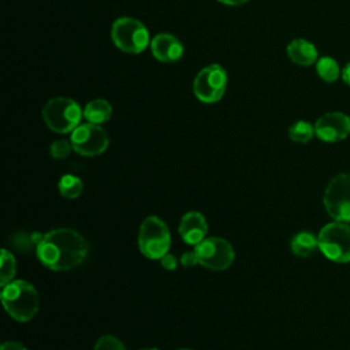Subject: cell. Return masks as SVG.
I'll list each match as a JSON object with an SVG mask.
<instances>
[{
	"label": "cell",
	"mask_w": 350,
	"mask_h": 350,
	"mask_svg": "<svg viewBox=\"0 0 350 350\" xmlns=\"http://www.w3.org/2000/svg\"><path fill=\"white\" fill-rule=\"evenodd\" d=\"M86 239L72 228L60 227L45 232L36 246L37 258L51 271L63 272L78 267L86 258Z\"/></svg>",
	"instance_id": "cell-1"
},
{
	"label": "cell",
	"mask_w": 350,
	"mask_h": 350,
	"mask_svg": "<svg viewBox=\"0 0 350 350\" xmlns=\"http://www.w3.org/2000/svg\"><path fill=\"white\" fill-rule=\"evenodd\" d=\"M1 302L8 316L19 323L30 321L40 308L36 287L25 279H14L3 286Z\"/></svg>",
	"instance_id": "cell-2"
},
{
	"label": "cell",
	"mask_w": 350,
	"mask_h": 350,
	"mask_svg": "<svg viewBox=\"0 0 350 350\" xmlns=\"http://www.w3.org/2000/svg\"><path fill=\"white\" fill-rule=\"evenodd\" d=\"M171 234L168 226L159 216H148L142 220L138 230V249L150 260H160L168 253Z\"/></svg>",
	"instance_id": "cell-3"
},
{
	"label": "cell",
	"mask_w": 350,
	"mask_h": 350,
	"mask_svg": "<svg viewBox=\"0 0 350 350\" xmlns=\"http://www.w3.org/2000/svg\"><path fill=\"white\" fill-rule=\"evenodd\" d=\"M82 115L83 112L79 104L68 97L51 98L42 108L45 124L59 134L74 131L79 126Z\"/></svg>",
	"instance_id": "cell-4"
},
{
	"label": "cell",
	"mask_w": 350,
	"mask_h": 350,
	"mask_svg": "<svg viewBox=\"0 0 350 350\" xmlns=\"http://www.w3.org/2000/svg\"><path fill=\"white\" fill-rule=\"evenodd\" d=\"M319 249L334 262L350 261V226L345 221L325 224L317 235Z\"/></svg>",
	"instance_id": "cell-5"
},
{
	"label": "cell",
	"mask_w": 350,
	"mask_h": 350,
	"mask_svg": "<svg viewBox=\"0 0 350 350\" xmlns=\"http://www.w3.org/2000/svg\"><path fill=\"white\" fill-rule=\"evenodd\" d=\"M113 44L123 52L139 53L149 44V33L138 19L123 16L118 18L111 27Z\"/></svg>",
	"instance_id": "cell-6"
},
{
	"label": "cell",
	"mask_w": 350,
	"mask_h": 350,
	"mask_svg": "<svg viewBox=\"0 0 350 350\" xmlns=\"http://www.w3.org/2000/svg\"><path fill=\"white\" fill-rule=\"evenodd\" d=\"M194 252L197 254L198 264L211 271H224L235 258L231 243L220 237L204 238L194 246Z\"/></svg>",
	"instance_id": "cell-7"
},
{
	"label": "cell",
	"mask_w": 350,
	"mask_h": 350,
	"mask_svg": "<svg viewBox=\"0 0 350 350\" xmlns=\"http://www.w3.org/2000/svg\"><path fill=\"white\" fill-rule=\"evenodd\" d=\"M327 213L336 221H350V174L334 176L323 197Z\"/></svg>",
	"instance_id": "cell-8"
},
{
	"label": "cell",
	"mask_w": 350,
	"mask_h": 350,
	"mask_svg": "<svg viewBox=\"0 0 350 350\" xmlns=\"http://www.w3.org/2000/svg\"><path fill=\"white\" fill-rule=\"evenodd\" d=\"M227 86V74L220 64H209L204 67L194 78V96L206 104L219 101Z\"/></svg>",
	"instance_id": "cell-9"
},
{
	"label": "cell",
	"mask_w": 350,
	"mask_h": 350,
	"mask_svg": "<svg viewBox=\"0 0 350 350\" xmlns=\"http://www.w3.org/2000/svg\"><path fill=\"white\" fill-rule=\"evenodd\" d=\"M70 142L78 154L93 157L101 154L108 148L109 138L100 124L88 122L71 131Z\"/></svg>",
	"instance_id": "cell-10"
},
{
	"label": "cell",
	"mask_w": 350,
	"mask_h": 350,
	"mask_svg": "<svg viewBox=\"0 0 350 350\" xmlns=\"http://www.w3.org/2000/svg\"><path fill=\"white\" fill-rule=\"evenodd\" d=\"M314 134L324 142H338L350 134V116L343 112H327L314 123Z\"/></svg>",
	"instance_id": "cell-11"
},
{
	"label": "cell",
	"mask_w": 350,
	"mask_h": 350,
	"mask_svg": "<svg viewBox=\"0 0 350 350\" xmlns=\"http://www.w3.org/2000/svg\"><path fill=\"white\" fill-rule=\"evenodd\" d=\"M178 231L183 242H186L187 245L196 246L204 238H206V232H208L206 219L201 212H197V211L186 212L179 221Z\"/></svg>",
	"instance_id": "cell-12"
},
{
	"label": "cell",
	"mask_w": 350,
	"mask_h": 350,
	"mask_svg": "<svg viewBox=\"0 0 350 350\" xmlns=\"http://www.w3.org/2000/svg\"><path fill=\"white\" fill-rule=\"evenodd\" d=\"M153 56L160 62H175L183 55L182 42L170 33H159L150 41Z\"/></svg>",
	"instance_id": "cell-13"
},
{
	"label": "cell",
	"mask_w": 350,
	"mask_h": 350,
	"mask_svg": "<svg viewBox=\"0 0 350 350\" xmlns=\"http://www.w3.org/2000/svg\"><path fill=\"white\" fill-rule=\"evenodd\" d=\"M287 55L290 60L298 66H310L317 60L316 46L304 38H295L287 45Z\"/></svg>",
	"instance_id": "cell-14"
},
{
	"label": "cell",
	"mask_w": 350,
	"mask_h": 350,
	"mask_svg": "<svg viewBox=\"0 0 350 350\" xmlns=\"http://www.w3.org/2000/svg\"><path fill=\"white\" fill-rule=\"evenodd\" d=\"M112 115V105L104 98H94L89 101L83 108V116L88 122L101 124L109 120Z\"/></svg>",
	"instance_id": "cell-15"
},
{
	"label": "cell",
	"mask_w": 350,
	"mask_h": 350,
	"mask_svg": "<svg viewBox=\"0 0 350 350\" xmlns=\"http://www.w3.org/2000/svg\"><path fill=\"white\" fill-rule=\"evenodd\" d=\"M317 247V238L309 231L297 232L290 241V249L298 257H309Z\"/></svg>",
	"instance_id": "cell-16"
},
{
	"label": "cell",
	"mask_w": 350,
	"mask_h": 350,
	"mask_svg": "<svg viewBox=\"0 0 350 350\" xmlns=\"http://www.w3.org/2000/svg\"><path fill=\"white\" fill-rule=\"evenodd\" d=\"M60 194L67 200H74L81 196L83 190V183L79 176L72 174H66L59 179L57 183Z\"/></svg>",
	"instance_id": "cell-17"
},
{
	"label": "cell",
	"mask_w": 350,
	"mask_h": 350,
	"mask_svg": "<svg viewBox=\"0 0 350 350\" xmlns=\"http://www.w3.org/2000/svg\"><path fill=\"white\" fill-rule=\"evenodd\" d=\"M316 71L319 77L325 82H335L340 74L338 62L329 56H323L317 60Z\"/></svg>",
	"instance_id": "cell-18"
},
{
	"label": "cell",
	"mask_w": 350,
	"mask_h": 350,
	"mask_svg": "<svg viewBox=\"0 0 350 350\" xmlns=\"http://www.w3.org/2000/svg\"><path fill=\"white\" fill-rule=\"evenodd\" d=\"M16 272V261L12 253L7 249H1L0 256V284L1 287L14 280Z\"/></svg>",
	"instance_id": "cell-19"
},
{
	"label": "cell",
	"mask_w": 350,
	"mask_h": 350,
	"mask_svg": "<svg viewBox=\"0 0 350 350\" xmlns=\"http://www.w3.org/2000/svg\"><path fill=\"white\" fill-rule=\"evenodd\" d=\"M314 135V126L306 120H297L288 129V137L291 141L298 144L309 142Z\"/></svg>",
	"instance_id": "cell-20"
},
{
	"label": "cell",
	"mask_w": 350,
	"mask_h": 350,
	"mask_svg": "<svg viewBox=\"0 0 350 350\" xmlns=\"http://www.w3.org/2000/svg\"><path fill=\"white\" fill-rule=\"evenodd\" d=\"M93 350H126V347L120 339H118L113 335L107 334V335H103L101 338H98Z\"/></svg>",
	"instance_id": "cell-21"
},
{
	"label": "cell",
	"mask_w": 350,
	"mask_h": 350,
	"mask_svg": "<svg viewBox=\"0 0 350 350\" xmlns=\"http://www.w3.org/2000/svg\"><path fill=\"white\" fill-rule=\"evenodd\" d=\"M71 150H74L72 145H71V142H68L66 139H57V141L52 142L51 148H49L51 156L56 160L66 159L71 153Z\"/></svg>",
	"instance_id": "cell-22"
},
{
	"label": "cell",
	"mask_w": 350,
	"mask_h": 350,
	"mask_svg": "<svg viewBox=\"0 0 350 350\" xmlns=\"http://www.w3.org/2000/svg\"><path fill=\"white\" fill-rule=\"evenodd\" d=\"M160 264L164 269L167 271H175L176 267H178V260L174 254L171 253H165L161 258H160Z\"/></svg>",
	"instance_id": "cell-23"
},
{
	"label": "cell",
	"mask_w": 350,
	"mask_h": 350,
	"mask_svg": "<svg viewBox=\"0 0 350 350\" xmlns=\"http://www.w3.org/2000/svg\"><path fill=\"white\" fill-rule=\"evenodd\" d=\"M180 264L183 267H194L196 264H198V258H197V254L194 250H190V252H185L182 256H180Z\"/></svg>",
	"instance_id": "cell-24"
},
{
	"label": "cell",
	"mask_w": 350,
	"mask_h": 350,
	"mask_svg": "<svg viewBox=\"0 0 350 350\" xmlns=\"http://www.w3.org/2000/svg\"><path fill=\"white\" fill-rule=\"evenodd\" d=\"M0 350H27V347L18 340H5L1 343Z\"/></svg>",
	"instance_id": "cell-25"
},
{
	"label": "cell",
	"mask_w": 350,
	"mask_h": 350,
	"mask_svg": "<svg viewBox=\"0 0 350 350\" xmlns=\"http://www.w3.org/2000/svg\"><path fill=\"white\" fill-rule=\"evenodd\" d=\"M340 77H342L343 82L350 86V62L343 67V70H342V72H340Z\"/></svg>",
	"instance_id": "cell-26"
},
{
	"label": "cell",
	"mask_w": 350,
	"mask_h": 350,
	"mask_svg": "<svg viewBox=\"0 0 350 350\" xmlns=\"http://www.w3.org/2000/svg\"><path fill=\"white\" fill-rule=\"evenodd\" d=\"M217 1H220L223 4H227V5H239V4L246 3L247 0H217Z\"/></svg>",
	"instance_id": "cell-27"
},
{
	"label": "cell",
	"mask_w": 350,
	"mask_h": 350,
	"mask_svg": "<svg viewBox=\"0 0 350 350\" xmlns=\"http://www.w3.org/2000/svg\"><path fill=\"white\" fill-rule=\"evenodd\" d=\"M141 350H160V349H156V347H148V349H141Z\"/></svg>",
	"instance_id": "cell-28"
},
{
	"label": "cell",
	"mask_w": 350,
	"mask_h": 350,
	"mask_svg": "<svg viewBox=\"0 0 350 350\" xmlns=\"http://www.w3.org/2000/svg\"><path fill=\"white\" fill-rule=\"evenodd\" d=\"M178 350H191V349H186V347H180V349H178Z\"/></svg>",
	"instance_id": "cell-29"
}]
</instances>
